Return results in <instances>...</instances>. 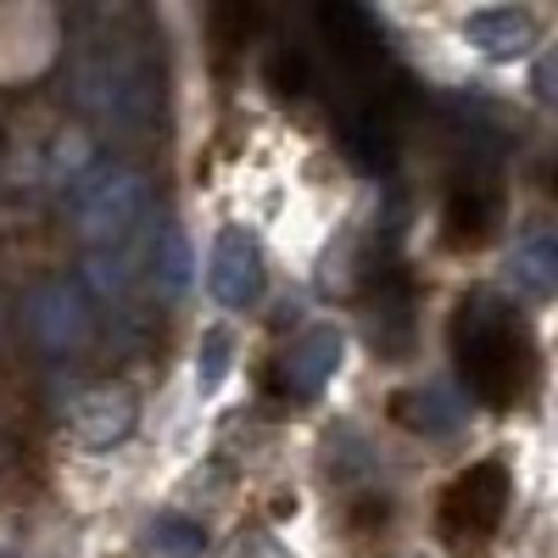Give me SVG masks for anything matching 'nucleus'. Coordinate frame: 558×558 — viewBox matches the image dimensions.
<instances>
[{
	"mask_svg": "<svg viewBox=\"0 0 558 558\" xmlns=\"http://www.w3.org/2000/svg\"><path fill=\"white\" fill-rule=\"evenodd\" d=\"M452 357H458V375L470 386V397L486 408H520L536 386V347L525 336V324L514 318V307L492 291H475L458 302Z\"/></svg>",
	"mask_w": 558,
	"mask_h": 558,
	"instance_id": "f257e3e1",
	"label": "nucleus"
},
{
	"mask_svg": "<svg viewBox=\"0 0 558 558\" xmlns=\"http://www.w3.org/2000/svg\"><path fill=\"white\" fill-rule=\"evenodd\" d=\"M84 241H89V279L101 291H123L140 263V223H146V184L140 173H101L84 196Z\"/></svg>",
	"mask_w": 558,
	"mask_h": 558,
	"instance_id": "f03ea898",
	"label": "nucleus"
},
{
	"mask_svg": "<svg viewBox=\"0 0 558 558\" xmlns=\"http://www.w3.org/2000/svg\"><path fill=\"white\" fill-rule=\"evenodd\" d=\"M73 84H78V101L96 112L101 123H112V129H146V118H151V73H146V62H140L134 39L96 34L78 51Z\"/></svg>",
	"mask_w": 558,
	"mask_h": 558,
	"instance_id": "7ed1b4c3",
	"label": "nucleus"
},
{
	"mask_svg": "<svg viewBox=\"0 0 558 558\" xmlns=\"http://www.w3.org/2000/svg\"><path fill=\"white\" fill-rule=\"evenodd\" d=\"M502 514H508V470L497 458H481L441 492L436 520H441V536L463 547V542H486L502 525Z\"/></svg>",
	"mask_w": 558,
	"mask_h": 558,
	"instance_id": "20e7f679",
	"label": "nucleus"
},
{
	"mask_svg": "<svg viewBox=\"0 0 558 558\" xmlns=\"http://www.w3.org/2000/svg\"><path fill=\"white\" fill-rule=\"evenodd\" d=\"M207 291L223 307H252L263 296V252H257V241L246 235L241 223L218 229L213 257H207Z\"/></svg>",
	"mask_w": 558,
	"mask_h": 558,
	"instance_id": "39448f33",
	"label": "nucleus"
},
{
	"mask_svg": "<svg viewBox=\"0 0 558 558\" xmlns=\"http://www.w3.org/2000/svg\"><path fill=\"white\" fill-rule=\"evenodd\" d=\"M341 352H347V341H341L336 324H313L307 336L291 341L286 363H279V375H286V391H291V397H318L324 386L336 380Z\"/></svg>",
	"mask_w": 558,
	"mask_h": 558,
	"instance_id": "423d86ee",
	"label": "nucleus"
},
{
	"mask_svg": "<svg viewBox=\"0 0 558 558\" xmlns=\"http://www.w3.org/2000/svg\"><path fill=\"white\" fill-rule=\"evenodd\" d=\"M463 39H470L475 51L497 57V62H514V57L531 51L536 17L520 12V7H486V12H470V17H463Z\"/></svg>",
	"mask_w": 558,
	"mask_h": 558,
	"instance_id": "0eeeda50",
	"label": "nucleus"
},
{
	"mask_svg": "<svg viewBox=\"0 0 558 558\" xmlns=\"http://www.w3.org/2000/svg\"><path fill=\"white\" fill-rule=\"evenodd\" d=\"M497 213H502L497 184H486V179H463L458 191L447 196V241H452V246H481V241L492 235Z\"/></svg>",
	"mask_w": 558,
	"mask_h": 558,
	"instance_id": "6e6552de",
	"label": "nucleus"
},
{
	"mask_svg": "<svg viewBox=\"0 0 558 558\" xmlns=\"http://www.w3.org/2000/svg\"><path fill=\"white\" fill-rule=\"evenodd\" d=\"M28 324H34V336L45 341V347H73L78 336H84V302H78V291H68V286H45V291H34V302H28Z\"/></svg>",
	"mask_w": 558,
	"mask_h": 558,
	"instance_id": "1a4fd4ad",
	"label": "nucleus"
},
{
	"mask_svg": "<svg viewBox=\"0 0 558 558\" xmlns=\"http://www.w3.org/2000/svg\"><path fill=\"white\" fill-rule=\"evenodd\" d=\"M134 430V391H96L78 408V441L84 447H112Z\"/></svg>",
	"mask_w": 558,
	"mask_h": 558,
	"instance_id": "9d476101",
	"label": "nucleus"
},
{
	"mask_svg": "<svg viewBox=\"0 0 558 558\" xmlns=\"http://www.w3.org/2000/svg\"><path fill=\"white\" fill-rule=\"evenodd\" d=\"M514 279L531 291V296H547L558 286V241L553 229H525V235L514 241Z\"/></svg>",
	"mask_w": 558,
	"mask_h": 558,
	"instance_id": "9b49d317",
	"label": "nucleus"
},
{
	"mask_svg": "<svg viewBox=\"0 0 558 558\" xmlns=\"http://www.w3.org/2000/svg\"><path fill=\"white\" fill-rule=\"evenodd\" d=\"M191 241H184L179 223H162L157 229V246H151V274H157V291L162 296H179L184 286H191Z\"/></svg>",
	"mask_w": 558,
	"mask_h": 558,
	"instance_id": "f8f14e48",
	"label": "nucleus"
},
{
	"mask_svg": "<svg viewBox=\"0 0 558 558\" xmlns=\"http://www.w3.org/2000/svg\"><path fill=\"white\" fill-rule=\"evenodd\" d=\"M391 413L402 418L408 430H425V436H447L458 425V408L441 397V391H402L391 402Z\"/></svg>",
	"mask_w": 558,
	"mask_h": 558,
	"instance_id": "ddd939ff",
	"label": "nucleus"
},
{
	"mask_svg": "<svg viewBox=\"0 0 558 558\" xmlns=\"http://www.w3.org/2000/svg\"><path fill=\"white\" fill-rule=\"evenodd\" d=\"M151 547H157L162 558H196V553L207 547V531H202L196 520H184V514H162V520L151 525Z\"/></svg>",
	"mask_w": 558,
	"mask_h": 558,
	"instance_id": "4468645a",
	"label": "nucleus"
},
{
	"mask_svg": "<svg viewBox=\"0 0 558 558\" xmlns=\"http://www.w3.org/2000/svg\"><path fill=\"white\" fill-rule=\"evenodd\" d=\"M229 357H235V336H229V330H207L202 336V352H196V386L202 391H218L223 386Z\"/></svg>",
	"mask_w": 558,
	"mask_h": 558,
	"instance_id": "2eb2a0df",
	"label": "nucleus"
},
{
	"mask_svg": "<svg viewBox=\"0 0 558 558\" xmlns=\"http://www.w3.org/2000/svg\"><path fill=\"white\" fill-rule=\"evenodd\" d=\"M302 84H307V62L296 51H279L274 57V89L279 96H302Z\"/></svg>",
	"mask_w": 558,
	"mask_h": 558,
	"instance_id": "dca6fc26",
	"label": "nucleus"
},
{
	"mask_svg": "<svg viewBox=\"0 0 558 558\" xmlns=\"http://www.w3.org/2000/svg\"><path fill=\"white\" fill-rule=\"evenodd\" d=\"M235 558H286V547H279L274 536H246Z\"/></svg>",
	"mask_w": 558,
	"mask_h": 558,
	"instance_id": "f3484780",
	"label": "nucleus"
}]
</instances>
